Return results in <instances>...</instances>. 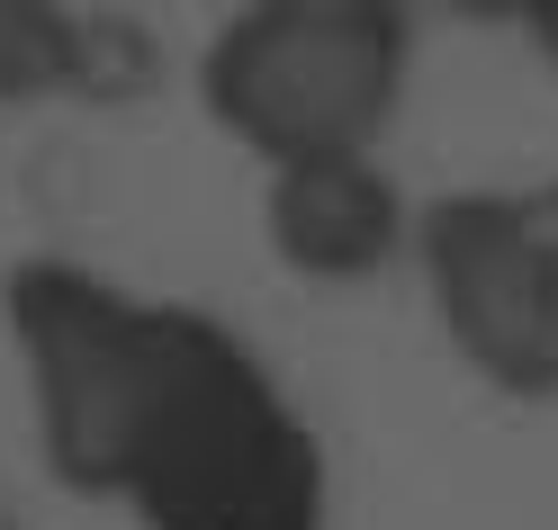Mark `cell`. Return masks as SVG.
<instances>
[{
	"label": "cell",
	"mask_w": 558,
	"mask_h": 530,
	"mask_svg": "<svg viewBox=\"0 0 558 530\" xmlns=\"http://www.w3.org/2000/svg\"><path fill=\"white\" fill-rule=\"evenodd\" d=\"M414 27L388 0H262L198 54V99L262 171L378 153L405 99Z\"/></svg>",
	"instance_id": "obj_2"
},
{
	"label": "cell",
	"mask_w": 558,
	"mask_h": 530,
	"mask_svg": "<svg viewBox=\"0 0 558 530\" xmlns=\"http://www.w3.org/2000/svg\"><path fill=\"white\" fill-rule=\"evenodd\" d=\"M532 37H541V54L558 63V0H541V10H532Z\"/></svg>",
	"instance_id": "obj_5"
},
{
	"label": "cell",
	"mask_w": 558,
	"mask_h": 530,
	"mask_svg": "<svg viewBox=\"0 0 558 530\" xmlns=\"http://www.w3.org/2000/svg\"><path fill=\"white\" fill-rule=\"evenodd\" d=\"M414 261L450 350L505 396H558V225L541 198L460 189L414 217Z\"/></svg>",
	"instance_id": "obj_3"
},
{
	"label": "cell",
	"mask_w": 558,
	"mask_h": 530,
	"mask_svg": "<svg viewBox=\"0 0 558 530\" xmlns=\"http://www.w3.org/2000/svg\"><path fill=\"white\" fill-rule=\"evenodd\" d=\"M414 207L378 153H333V162H289L262 181V234L316 288L378 279L397 252H414Z\"/></svg>",
	"instance_id": "obj_4"
},
{
	"label": "cell",
	"mask_w": 558,
	"mask_h": 530,
	"mask_svg": "<svg viewBox=\"0 0 558 530\" xmlns=\"http://www.w3.org/2000/svg\"><path fill=\"white\" fill-rule=\"evenodd\" d=\"M541 217H549V225H558V181H549V189H541Z\"/></svg>",
	"instance_id": "obj_6"
},
{
	"label": "cell",
	"mask_w": 558,
	"mask_h": 530,
	"mask_svg": "<svg viewBox=\"0 0 558 530\" xmlns=\"http://www.w3.org/2000/svg\"><path fill=\"white\" fill-rule=\"evenodd\" d=\"M10 324L46 458L145 530H325V458L226 324L82 270H19Z\"/></svg>",
	"instance_id": "obj_1"
}]
</instances>
